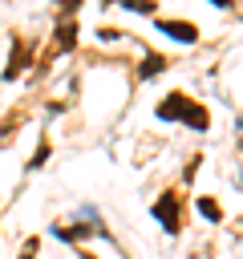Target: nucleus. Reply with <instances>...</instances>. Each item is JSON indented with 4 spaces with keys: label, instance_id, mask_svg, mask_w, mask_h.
I'll list each match as a JSON object with an SVG mask.
<instances>
[{
    "label": "nucleus",
    "instance_id": "f257e3e1",
    "mask_svg": "<svg viewBox=\"0 0 243 259\" xmlns=\"http://www.w3.org/2000/svg\"><path fill=\"white\" fill-rule=\"evenodd\" d=\"M154 219L162 223L166 235H178V198H174V194H162V198L154 202Z\"/></svg>",
    "mask_w": 243,
    "mask_h": 259
},
{
    "label": "nucleus",
    "instance_id": "f03ea898",
    "mask_svg": "<svg viewBox=\"0 0 243 259\" xmlns=\"http://www.w3.org/2000/svg\"><path fill=\"white\" fill-rule=\"evenodd\" d=\"M186 109H190V97H186V93H170V97L158 105V117H162V121H182Z\"/></svg>",
    "mask_w": 243,
    "mask_h": 259
},
{
    "label": "nucleus",
    "instance_id": "7ed1b4c3",
    "mask_svg": "<svg viewBox=\"0 0 243 259\" xmlns=\"http://www.w3.org/2000/svg\"><path fill=\"white\" fill-rule=\"evenodd\" d=\"M158 28H162V32H170L174 40H182V45H190V40L198 36V28H194V24H186V20H158Z\"/></svg>",
    "mask_w": 243,
    "mask_h": 259
},
{
    "label": "nucleus",
    "instance_id": "20e7f679",
    "mask_svg": "<svg viewBox=\"0 0 243 259\" xmlns=\"http://www.w3.org/2000/svg\"><path fill=\"white\" fill-rule=\"evenodd\" d=\"M186 125H194V130H207L211 125V117H207V109L198 105V101H190V109H186V117H182Z\"/></svg>",
    "mask_w": 243,
    "mask_h": 259
},
{
    "label": "nucleus",
    "instance_id": "39448f33",
    "mask_svg": "<svg viewBox=\"0 0 243 259\" xmlns=\"http://www.w3.org/2000/svg\"><path fill=\"white\" fill-rule=\"evenodd\" d=\"M158 69H166V57H158V53H150V57L142 61V69H138V77H142V81H150V77H154Z\"/></svg>",
    "mask_w": 243,
    "mask_h": 259
},
{
    "label": "nucleus",
    "instance_id": "423d86ee",
    "mask_svg": "<svg viewBox=\"0 0 243 259\" xmlns=\"http://www.w3.org/2000/svg\"><path fill=\"white\" fill-rule=\"evenodd\" d=\"M198 210H202V219H211V223H219V219H223V210H219L211 198H198Z\"/></svg>",
    "mask_w": 243,
    "mask_h": 259
},
{
    "label": "nucleus",
    "instance_id": "0eeeda50",
    "mask_svg": "<svg viewBox=\"0 0 243 259\" xmlns=\"http://www.w3.org/2000/svg\"><path fill=\"white\" fill-rule=\"evenodd\" d=\"M20 259H32V255H20Z\"/></svg>",
    "mask_w": 243,
    "mask_h": 259
}]
</instances>
